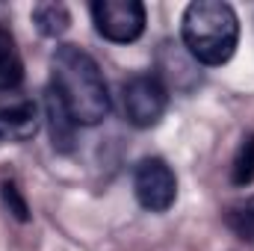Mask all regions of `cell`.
<instances>
[{
    "label": "cell",
    "instance_id": "obj_1",
    "mask_svg": "<svg viewBox=\"0 0 254 251\" xmlns=\"http://www.w3.org/2000/svg\"><path fill=\"white\" fill-rule=\"evenodd\" d=\"M51 86L60 92L74 122L83 127L101 125L110 113V92L98 63L77 45H60L51 57Z\"/></svg>",
    "mask_w": 254,
    "mask_h": 251
},
{
    "label": "cell",
    "instance_id": "obj_2",
    "mask_svg": "<svg viewBox=\"0 0 254 251\" xmlns=\"http://www.w3.org/2000/svg\"><path fill=\"white\" fill-rule=\"evenodd\" d=\"M184 48L198 65H225L240 42V18L231 3L222 0H195L181 18Z\"/></svg>",
    "mask_w": 254,
    "mask_h": 251
},
{
    "label": "cell",
    "instance_id": "obj_3",
    "mask_svg": "<svg viewBox=\"0 0 254 251\" xmlns=\"http://www.w3.org/2000/svg\"><path fill=\"white\" fill-rule=\"evenodd\" d=\"M95 30L116 45H130L145 33V6L139 0H95Z\"/></svg>",
    "mask_w": 254,
    "mask_h": 251
},
{
    "label": "cell",
    "instance_id": "obj_4",
    "mask_svg": "<svg viewBox=\"0 0 254 251\" xmlns=\"http://www.w3.org/2000/svg\"><path fill=\"white\" fill-rule=\"evenodd\" d=\"M125 116L127 122L139 130L154 127L169 104V92L157 74H136L125 83Z\"/></svg>",
    "mask_w": 254,
    "mask_h": 251
},
{
    "label": "cell",
    "instance_id": "obj_5",
    "mask_svg": "<svg viewBox=\"0 0 254 251\" xmlns=\"http://www.w3.org/2000/svg\"><path fill=\"white\" fill-rule=\"evenodd\" d=\"M133 192L136 201L151 210V213H166L175 198H178V178L172 172V166L160 157H148L136 166L133 175Z\"/></svg>",
    "mask_w": 254,
    "mask_h": 251
},
{
    "label": "cell",
    "instance_id": "obj_6",
    "mask_svg": "<svg viewBox=\"0 0 254 251\" xmlns=\"http://www.w3.org/2000/svg\"><path fill=\"white\" fill-rule=\"evenodd\" d=\"M45 119H48V130H51V145L57 154H71L77 145V122L71 116V110L65 107L60 92L54 86H48L45 92Z\"/></svg>",
    "mask_w": 254,
    "mask_h": 251
},
{
    "label": "cell",
    "instance_id": "obj_7",
    "mask_svg": "<svg viewBox=\"0 0 254 251\" xmlns=\"http://www.w3.org/2000/svg\"><path fill=\"white\" fill-rule=\"evenodd\" d=\"M39 130V116L33 101H21L12 107H0V145L3 142H27Z\"/></svg>",
    "mask_w": 254,
    "mask_h": 251
},
{
    "label": "cell",
    "instance_id": "obj_8",
    "mask_svg": "<svg viewBox=\"0 0 254 251\" xmlns=\"http://www.w3.org/2000/svg\"><path fill=\"white\" fill-rule=\"evenodd\" d=\"M160 71H163V80H166L169 86H175V89H184L181 74H187L192 83L201 80V74H198V63L187 54V48L172 45V42H166V45L160 48Z\"/></svg>",
    "mask_w": 254,
    "mask_h": 251
},
{
    "label": "cell",
    "instance_id": "obj_9",
    "mask_svg": "<svg viewBox=\"0 0 254 251\" xmlns=\"http://www.w3.org/2000/svg\"><path fill=\"white\" fill-rule=\"evenodd\" d=\"M24 83V63L12 33L0 21V92H12Z\"/></svg>",
    "mask_w": 254,
    "mask_h": 251
},
{
    "label": "cell",
    "instance_id": "obj_10",
    "mask_svg": "<svg viewBox=\"0 0 254 251\" xmlns=\"http://www.w3.org/2000/svg\"><path fill=\"white\" fill-rule=\"evenodd\" d=\"M33 24H36V30L42 36L57 39V36H63L65 30L71 27V12L65 9V3L45 0V3H36L33 6Z\"/></svg>",
    "mask_w": 254,
    "mask_h": 251
},
{
    "label": "cell",
    "instance_id": "obj_11",
    "mask_svg": "<svg viewBox=\"0 0 254 251\" xmlns=\"http://www.w3.org/2000/svg\"><path fill=\"white\" fill-rule=\"evenodd\" d=\"M254 181V133L243 136L240 148H237V157H234V166H231V184L234 187H249Z\"/></svg>",
    "mask_w": 254,
    "mask_h": 251
},
{
    "label": "cell",
    "instance_id": "obj_12",
    "mask_svg": "<svg viewBox=\"0 0 254 251\" xmlns=\"http://www.w3.org/2000/svg\"><path fill=\"white\" fill-rule=\"evenodd\" d=\"M225 222H228V228H231L240 240L254 243V195L246 198V201H240V204H234V207H228Z\"/></svg>",
    "mask_w": 254,
    "mask_h": 251
},
{
    "label": "cell",
    "instance_id": "obj_13",
    "mask_svg": "<svg viewBox=\"0 0 254 251\" xmlns=\"http://www.w3.org/2000/svg\"><path fill=\"white\" fill-rule=\"evenodd\" d=\"M0 195H3V204L9 207V213H12L18 222H30V207H27V201H24L21 189L15 187L12 181H6V184L0 187Z\"/></svg>",
    "mask_w": 254,
    "mask_h": 251
}]
</instances>
